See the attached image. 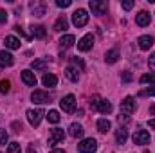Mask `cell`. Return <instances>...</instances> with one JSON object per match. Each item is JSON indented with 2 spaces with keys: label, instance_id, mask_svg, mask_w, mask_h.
Listing matches in <instances>:
<instances>
[{
  "label": "cell",
  "instance_id": "37",
  "mask_svg": "<svg viewBox=\"0 0 155 153\" xmlns=\"http://www.w3.org/2000/svg\"><path fill=\"white\" fill-rule=\"evenodd\" d=\"M7 22V13L4 9H0V24H5Z\"/></svg>",
  "mask_w": 155,
  "mask_h": 153
},
{
  "label": "cell",
  "instance_id": "8",
  "mask_svg": "<svg viewBox=\"0 0 155 153\" xmlns=\"http://www.w3.org/2000/svg\"><path fill=\"white\" fill-rule=\"evenodd\" d=\"M88 5H90V9H92V15H105V13H107V2L90 0Z\"/></svg>",
  "mask_w": 155,
  "mask_h": 153
},
{
  "label": "cell",
  "instance_id": "41",
  "mask_svg": "<svg viewBox=\"0 0 155 153\" xmlns=\"http://www.w3.org/2000/svg\"><path fill=\"white\" fill-rule=\"evenodd\" d=\"M27 153H36V151H35V148H33V146H29V150H27Z\"/></svg>",
  "mask_w": 155,
  "mask_h": 153
},
{
  "label": "cell",
  "instance_id": "6",
  "mask_svg": "<svg viewBox=\"0 0 155 153\" xmlns=\"http://www.w3.org/2000/svg\"><path fill=\"white\" fill-rule=\"evenodd\" d=\"M63 139H65V132H63L61 128H54V130H51L47 142H49V146H56V144H60Z\"/></svg>",
  "mask_w": 155,
  "mask_h": 153
},
{
  "label": "cell",
  "instance_id": "33",
  "mask_svg": "<svg viewBox=\"0 0 155 153\" xmlns=\"http://www.w3.org/2000/svg\"><path fill=\"white\" fill-rule=\"evenodd\" d=\"M7 142V132L5 130H0V146H4Z\"/></svg>",
  "mask_w": 155,
  "mask_h": 153
},
{
  "label": "cell",
  "instance_id": "29",
  "mask_svg": "<svg viewBox=\"0 0 155 153\" xmlns=\"http://www.w3.org/2000/svg\"><path fill=\"white\" fill-rule=\"evenodd\" d=\"M71 61H72V67H74V69H79V70H83V69H85V63H83V60H81V58H71Z\"/></svg>",
  "mask_w": 155,
  "mask_h": 153
},
{
  "label": "cell",
  "instance_id": "40",
  "mask_svg": "<svg viewBox=\"0 0 155 153\" xmlns=\"http://www.w3.org/2000/svg\"><path fill=\"white\" fill-rule=\"evenodd\" d=\"M148 126H150V128H153V130H155V119H150V121H148Z\"/></svg>",
  "mask_w": 155,
  "mask_h": 153
},
{
  "label": "cell",
  "instance_id": "17",
  "mask_svg": "<svg viewBox=\"0 0 155 153\" xmlns=\"http://www.w3.org/2000/svg\"><path fill=\"white\" fill-rule=\"evenodd\" d=\"M0 63H2L4 67H11V65L15 63V60H13V56H11L7 50H0Z\"/></svg>",
  "mask_w": 155,
  "mask_h": 153
},
{
  "label": "cell",
  "instance_id": "34",
  "mask_svg": "<svg viewBox=\"0 0 155 153\" xmlns=\"http://www.w3.org/2000/svg\"><path fill=\"white\" fill-rule=\"evenodd\" d=\"M71 4H72L71 0H58V2H56V5H58V7H69Z\"/></svg>",
  "mask_w": 155,
  "mask_h": 153
},
{
  "label": "cell",
  "instance_id": "10",
  "mask_svg": "<svg viewBox=\"0 0 155 153\" xmlns=\"http://www.w3.org/2000/svg\"><path fill=\"white\" fill-rule=\"evenodd\" d=\"M31 101L36 103V105H43V103H49L51 97H49V94L43 92V90H35V92L31 94Z\"/></svg>",
  "mask_w": 155,
  "mask_h": 153
},
{
  "label": "cell",
  "instance_id": "1",
  "mask_svg": "<svg viewBox=\"0 0 155 153\" xmlns=\"http://www.w3.org/2000/svg\"><path fill=\"white\" fill-rule=\"evenodd\" d=\"M90 106L96 108V110H99L101 114H110V112H112V105H110L108 101L101 99L99 96H94V97L90 99Z\"/></svg>",
  "mask_w": 155,
  "mask_h": 153
},
{
  "label": "cell",
  "instance_id": "30",
  "mask_svg": "<svg viewBox=\"0 0 155 153\" xmlns=\"http://www.w3.org/2000/svg\"><path fill=\"white\" fill-rule=\"evenodd\" d=\"M9 88H11V83H9L7 79H2V81H0V92H2V94H7Z\"/></svg>",
  "mask_w": 155,
  "mask_h": 153
},
{
  "label": "cell",
  "instance_id": "28",
  "mask_svg": "<svg viewBox=\"0 0 155 153\" xmlns=\"http://www.w3.org/2000/svg\"><path fill=\"white\" fill-rule=\"evenodd\" d=\"M35 70H43L45 67H47V60H36V61H33V65H31Z\"/></svg>",
  "mask_w": 155,
  "mask_h": 153
},
{
  "label": "cell",
  "instance_id": "23",
  "mask_svg": "<svg viewBox=\"0 0 155 153\" xmlns=\"http://www.w3.org/2000/svg\"><path fill=\"white\" fill-rule=\"evenodd\" d=\"M41 81H43V85H45V86H56V83H58V77L54 76V74H45Z\"/></svg>",
  "mask_w": 155,
  "mask_h": 153
},
{
  "label": "cell",
  "instance_id": "43",
  "mask_svg": "<svg viewBox=\"0 0 155 153\" xmlns=\"http://www.w3.org/2000/svg\"><path fill=\"white\" fill-rule=\"evenodd\" d=\"M150 112H152V114H155V105L152 106V108H150Z\"/></svg>",
  "mask_w": 155,
  "mask_h": 153
},
{
  "label": "cell",
  "instance_id": "35",
  "mask_svg": "<svg viewBox=\"0 0 155 153\" xmlns=\"http://www.w3.org/2000/svg\"><path fill=\"white\" fill-rule=\"evenodd\" d=\"M148 65H150V70H153V72H155V52L150 56V60H148Z\"/></svg>",
  "mask_w": 155,
  "mask_h": 153
},
{
  "label": "cell",
  "instance_id": "11",
  "mask_svg": "<svg viewBox=\"0 0 155 153\" xmlns=\"http://www.w3.org/2000/svg\"><path fill=\"white\" fill-rule=\"evenodd\" d=\"M92 45H94V36H92V34H85L83 38L78 41V49L83 50V52H85V50H90Z\"/></svg>",
  "mask_w": 155,
  "mask_h": 153
},
{
  "label": "cell",
  "instance_id": "32",
  "mask_svg": "<svg viewBox=\"0 0 155 153\" xmlns=\"http://www.w3.org/2000/svg\"><path fill=\"white\" fill-rule=\"evenodd\" d=\"M7 153H22L20 144H18V142H11V144H9V148H7Z\"/></svg>",
  "mask_w": 155,
  "mask_h": 153
},
{
  "label": "cell",
  "instance_id": "12",
  "mask_svg": "<svg viewBox=\"0 0 155 153\" xmlns=\"http://www.w3.org/2000/svg\"><path fill=\"white\" fill-rule=\"evenodd\" d=\"M22 81L27 86H36V76L31 70H22Z\"/></svg>",
  "mask_w": 155,
  "mask_h": 153
},
{
  "label": "cell",
  "instance_id": "3",
  "mask_svg": "<svg viewBox=\"0 0 155 153\" xmlns=\"http://www.w3.org/2000/svg\"><path fill=\"white\" fill-rule=\"evenodd\" d=\"M60 106H61V110H63V112H67V114H72V112L76 110V97H74L72 94L65 96V97L60 101Z\"/></svg>",
  "mask_w": 155,
  "mask_h": 153
},
{
  "label": "cell",
  "instance_id": "22",
  "mask_svg": "<svg viewBox=\"0 0 155 153\" xmlns=\"http://www.w3.org/2000/svg\"><path fill=\"white\" fill-rule=\"evenodd\" d=\"M110 121L108 119H97V130L101 132V133H107L108 130H110Z\"/></svg>",
  "mask_w": 155,
  "mask_h": 153
},
{
  "label": "cell",
  "instance_id": "15",
  "mask_svg": "<svg viewBox=\"0 0 155 153\" xmlns=\"http://www.w3.org/2000/svg\"><path fill=\"white\" fill-rule=\"evenodd\" d=\"M126 139H128V128H126V126H121V128L116 132L117 144H124V142H126Z\"/></svg>",
  "mask_w": 155,
  "mask_h": 153
},
{
  "label": "cell",
  "instance_id": "18",
  "mask_svg": "<svg viewBox=\"0 0 155 153\" xmlns=\"http://www.w3.org/2000/svg\"><path fill=\"white\" fill-rule=\"evenodd\" d=\"M67 27H69V22H67L65 16H60V18L56 20V24H54V31H56V33H61V31H65Z\"/></svg>",
  "mask_w": 155,
  "mask_h": 153
},
{
  "label": "cell",
  "instance_id": "36",
  "mask_svg": "<svg viewBox=\"0 0 155 153\" xmlns=\"http://www.w3.org/2000/svg\"><path fill=\"white\" fill-rule=\"evenodd\" d=\"M132 7H134V2H132V0H124V2H123V9H126V11H130Z\"/></svg>",
  "mask_w": 155,
  "mask_h": 153
},
{
  "label": "cell",
  "instance_id": "42",
  "mask_svg": "<svg viewBox=\"0 0 155 153\" xmlns=\"http://www.w3.org/2000/svg\"><path fill=\"white\" fill-rule=\"evenodd\" d=\"M51 153H65V151H63V150H52Z\"/></svg>",
  "mask_w": 155,
  "mask_h": 153
},
{
  "label": "cell",
  "instance_id": "13",
  "mask_svg": "<svg viewBox=\"0 0 155 153\" xmlns=\"http://www.w3.org/2000/svg\"><path fill=\"white\" fill-rule=\"evenodd\" d=\"M137 43H139V47H141L143 50H150L152 45H153V38L148 36V34H144V36H141V38L137 40Z\"/></svg>",
  "mask_w": 155,
  "mask_h": 153
},
{
  "label": "cell",
  "instance_id": "9",
  "mask_svg": "<svg viewBox=\"0 0 155 153\" xmlns=\"http://www.w3.org/2000/svg\"><path fill=\"white\" fill-rule=\"evenodd\" d=\"M43 115H45L43 110H40V108H36V110H27V121L31 122V126H38Z\"/></svg>",
  "mask_w": 155,
  "mask_h": 153
},
{
  "label": "cell",
  "instance_id": "39",
  "mask_svg": "<svg viewBox=\"0 0 155 153\" xmlns=\"http://www.w3.org/2000/svg\"><path fill=\"white\" fill-rule=\"evenodd\" d=\"M123 79H124V81H130V79H132L130 72H124V74H123Z\"/></svg>",
  "mask_w": 155,
  "mask_h": 153
},
{
  "label": "cell",
  "instance_id": "27",
  "mask_svg": "<svg viewBox=\"0 0 155 153\" xmlns=\"http://www.w3.org/2000/svg\"><path fill=\"white\" fill-rule=\"evenodd\" d=\"M47 119H49V122H52V124H56V122H60V114H58V110H51L49 114H47Z\"/></svg>",
  "mask_w": 155,
  "mask_h": 153
},
{
  "label": "cell",
  "instance_id": "26",
  "mask_svg": "<svg viewBox=\"0 0 155 153\" xmlns=\"http://www.w3.org/2000/svg\"><path fill=\"white\" fill-rule=\"evenodd\" d=\"M31 36H36V38H45V29L41 25H33L31 27Z\"/></svg>",
  "mask_w": 155,
  "mask_h": 153
},
{
  "label": "cell",
  "instance_id": "25",
  "mask_svg": "<svg viewBox=\"0 0 155 153\" xmlns=\"http://www.w3.org/2000/svg\"><path fill=\"white\" fill-rule=\"evenodd\" d=\"M31 9H33V13H35L36 16H43V15H45V5H43V4L33 2V4H31Z\"/></svg>",
  "mask_w": 155,
  "mask_h": 153
},
{
  "label": "cell",
  "instance_id": "19",
  "mask_svg": "<svg viewBox=\"0 0 155 153\" xmlns=\"http://www.w3.org/2000/svg\"><path fill=\"white\" fill-rule=\"evenodd\" d=\"M4 43H5L7 49H13V50L15 49H20V40L15 38V36H5V41Z\"/></svg>",
  "mask_w": 155,
  "mask_h": 153
},
{
  "label": "cell",
  "instance_id": "20",
  "mask_svg": "<svg viewBox=\"0 0 155 153\" xmlns=\"http://www.w3.org/2000/svg\"><path fill=\"white\" fill-rule=\"evenodd\" d=\"M65 76H67V79H71L72 83H78V79H79V72H78V69H74V67H67Z\"/></svg>",
  "mask_w": 155,
  "mask_h": 153
},
{
  "label": "cell",
  "instance_id": "31",
  "mask_svg": "<svg viewBox=\"0 0 155 153\" xmlns=\"http://www.w3.org/2000/svg\"><path fill=\"white\" fill-rule=\"evenodd\" d=\"M141 83L146 85V83H155V74H144L141 76Z\"/></svg>",
  "mask_w": 155,
  "mask_h": 153
},
{
  "label": "cell",
  "instance_id": "21",
  "mask_svg": "<svg viewBox=\"0 0 155 153\" xmlns=\"http://www.w3.org/2000/svg\"><path fill=\"white\" fill-rule=\"evenodd\" d=\"M74 41H76V38H74L72 34H65V36H61V38H60V45L67 49V47H72V45H74Z\"/></svg>",
  "mask_w": 155,
  "mask_h": 153
},
{
  "label": "cell",
  "instance_id": "7",
  "mask_svg": "<svg viewBox=\"0 0 155 153\" xmlns=\"http://www.w3.org/2000/svg\"><path fill=\"white\" fill-rule=\"evenodd\" d=\"M134 144H141V146L150 144V133L146 130H137L134 133Z\"/></svg>",
  "mask_w": 155,
  "mask_h": 153
},
{
  "label": "cell",
  "instance_id": "38",
  "mask_svg": "<svg viewBox=\"0 0 155 153\" xmlns=\"http://www.w3.org/2000/svg\"><path fill=\"white\" fill-rule=\"evenodd\" d=\"M141 96H155V88H148V90H143Z\"/></svg>",
  "mask_w": 155,
  "mask_h": 153
},
{
  "label": "cell",
  "instance_id": "16",
  "mask_svg": "<svg viewBox=\"0 0 155 153\" xmlns=\"http://www.w3.org/2000/svg\"><path fill=\"white\" fill-rule=\"evenodd\" d=\"M135 22H137V25H141V27H146V25L150 24V13H146V11H141V13L135 16Z\"/></svg>",
  "mask_w": 155,
  "mask_h": 153
},
{
  "label": "cell",
  "instance_id": "24",
  "mask_svg": "<svg viewBox=\"0 0 155 153\" xmlns=\"http://www.w3.org/2000/svg\"><path fill=\"white\" fill-rule=\"evenodd\" d=\"M117 60H119V52H117V50H108V52L105 54V61H107V63H110V65H112V63H116Z\"/></svg>",
  "mask_w": 155,
  "mask_h": 153
},
{
  "label": "cell",
  "instance_id": "4",
  "mask_svg": "<svg viewBox=\"0 0 155 153\" xmlns=\"http://www.w3.org/2000/svg\"><path fill=\"white\" fill-rule=\"evenodd\" d=\"M87 22H88V13L85 9H76L72 15V24L76 27H83V25H87Z\"/></svg>",
  "mask_w": 155,
  "mask_h": 153
},
{
  "label": "cell",
  "instance_id": "14",
  "mask_svg": "<svg viewBox=\"0 0 155 153\" xmlns=\"http://www.w3.org/2000/svg\"><path fill=\"white\" fill-rule=\"evenodd\" d=\"M83 126L81 124H78V122H72L71 126H69V135L71 137H74V139H78V137H83Z\"/></svg>",
  "mask_w": 155,
  "mask_h": 153
},
{
  "label": "cell",
  "instance_id": "2",
  "mask_svg": "<svg viewBox=\"0 0 155 153\" xmlns=\"http://www.w3.org/2000/svg\"><path fill=\"white\" fill-rule=\"evenodd\" d=\"M78 150L79 153H94L97 150V142H96V139H83L79 144H78Z\"/></svg>",
  "mask_w": 155,
  "mask_h": 153
},
{
  "label": "cell",
  "instance_id": "44",
  "mask_svg": "<svg viewBox=\"0 0 155 153\" xmlns=\"http://www.w3.org/2000/svg\"><path fill=\"white\" fill-rule=\"evenodd\" d=\"M144 153H150V151H144Z\"/></svg>",
  "mask_w": 155,
  "mask_h": 153
},
{
  "label": "cell",
  "instance_id": "5",
  "mask_svg": "<svg viewBox=\"0 0 155 153\" xmlns=\"http://www.w3.org/2000/svg\"><path fill=\"white\" fill-rule=\"evenodd\" d=\"M134 112H135V99L132 96H128L124 101H121V114L124 115V117H128Z\"/></svg>",
  "mask_w": 155,
  "mask_h": 153
}]
</instances>
